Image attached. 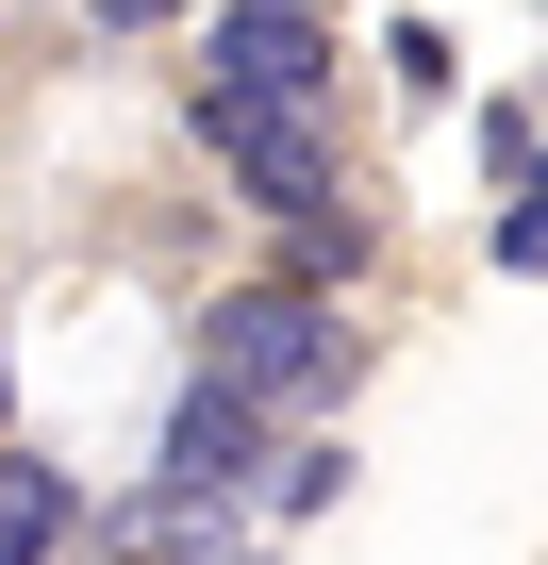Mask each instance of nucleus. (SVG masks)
<instances>
[{
  "label": "nucleus",
  "mask_w": 548,
  "mask_h": 565,
  "mask_svg": "<svg viewBox=\"0 0 548 565\" xmlns=\"http://www.w3.org/2000/svg\"><path fill=\"white\" fill-rule=\"evenodd\" d=\"M200 383H216V399H249V416H300V399H333V383H350V317H333V300H300V282H249V300H216Z\"/></svg>",
  "instance_id": "1"
},
{
  "label": "nucleus",
  "mask_w": 548,
  "mask_h": 565,
  "mask_svg": "<svg viewBox=\"0 0 548 565\" xmlns=\"http://www.w3.org/2000/svg\"><path fill=\"white\" fill-rule=\"evenodd\" d=\"M333 18L316 0H216L200 18V100H249V117H333Z\"/></svg>",
  "instance_id": "2"
},
{
  "label": "nucleus",
  "mask_w": 548,
  "mask_h": 565,
  "mask_svg": "<svg viewBox=\"0 0 548 565\" xmlns=\"http://www.w3.org/2000/svg\"><path fill=\"white\" fill-rule=\"evenodd\" d=\"M200 134H216V167H233L266 216H333V134H316V117H249V100H200Z\"/></svg>",
  "instance_id": "3"
},
{
  "label": "nucleus",
  "mask_w": 548,
  "mask_h": 565,
  "mask_svg": "<svg viewBox=\"0 0 548 565\" xmlns=\"http://www.w3.org/2000/svg\"><path fill=\"white\" fill-rule=\"evenodd\" d=\"M249 466H266V416H249V399H216V383H200V399H183V416H166V499H233V482H249Z\"/></svg>",
  "instance_id": "4"
},
{
  "label": "nucleus",
  "mask_w": 548,
  "mask_h": 565,
  "mask_svg": "<svg viewBox=\"0 0 548 565\" xmlns=\"http://www.w3.org/2000/svg\"><path fill=\"white\" fill-rule=\"evenodd\" d=\"M51 548H67V466L0 449V565H51Z\"/></svg>",
  "instance_id": "5"
},
{
  "label": "nucleus",
  "mask_w": 548,
  "mask_h": 565,
  "mask_svg": "<svg viewBox=\"0 0 548 565\" xmlns=\"http://www.w3.org/2000/svg\"><path fill=\"white\" fill-rule=\"evenodd\" d=\"M117 565H216V499H133L117 515Z\"/></svg>",
  "instance_id": "6"
},
{
  "label": "nucleus",
  "mask_w": 548,
  "mask_h": 565,
  "mask_svg": "<svg viewBox=\"0 0 548 565\" xmlns=\"http://www.w3.org/2000/svg\"><path fill=\"white\" fill-rule=\"evenodd\" d=\"M482 183H498V200L531 183V100H482Z\"/></svg>",
  "instance_id": "7"
},
{
  "label": "nucleus",
  "mask_w": 548,
  "mask_h": 565,
  "mask_svg": "<svg viewBox=\"0 0 548 565\" xmlns=\"http://www.w3.org/2000/svg\"><path fill=\"white\" fill-rule=\"evenodd\" d=\"M84 34H150V18H183V0H67Z\"/></svg>",
  "instance_id": "8"
}]
</instances>
